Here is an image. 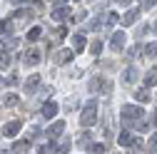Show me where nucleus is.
I'll return each mask as SVG.
<instances>
[{
    "instance_id": "bb28decb",
    "label": "nucleus",
    "mask_w": 157,
    "mask_h": 154,
    "mask_svg": "<svg viewBox=\"0 0 157 154\" xmlns=\"http://www.w3.org/2000/svg\"><path fill=\"white\" fill-rule=\"evenodd\" d=\"M155 124H157V112H155Z\"/></svg>"
},
{
    "instance_id": "5701e85b",
    "label": "nucleus",
    "mask_w": 157,
    "mask_h": 154,
    "mask_svg": "<svg viewBox=\"0 0 157 154\" xmlns=\"http://www.w3.org/2000/svg\"><path fill=\"white\" fill-rule=\"evenodd\" d=\"M100 50H102V42H92V47H90L92 55H100Z\"/></svg>"
},
{
    "instance_id": "6e6552de",
    "label": "nucleus",
    "mask_w": 157,
    "mask_h": 154,
    "mask_svg": "<svg viewBox=\"0 0 157 154\" xmlns=\"http://www.w3.org/2000/svg\"><path fill=\"white\" fill-rule=\"evenodd\" d=\"M122 47H125V35H122V32H115V35H112V50L120 52Z\"/></svg>"
},
{
    "instance_id": "423d86ee",
    "label": "nucleus",
    "mask_w": 157,
    "mask_h": 154,
    "mask_svg": "<svg viewBox=\"0 0 157 154\" xmlns=\"http://www.w3.org/2000/svg\"><path fill=\"white\" fill-rule=\"evenodd\" d=\"M63 129H65V122H63V119H57V122H55V124L48 129V137H50V139L60 137V134H63Z\"/></svg>"
},
{
    "instance_id": "39448f33",
    "label": "nucleus",
    "mask_w": 157,
    "mask_h": 154,
    "mask_svg": "<svg viewBox=\"0 0 157 154\" xmlns=\"http://www.w3.org/2000/svg\"><path fill=\"white\" fill-rule=\"evenodd\" d=\"M57 109H60V107H57V102H45V105H43V117L52 119L55 114H57Z\"/></svg>"
},
{
    "instance_id": "9d476101",
    "label": "nucleus",
    "mask_w": 157,
    "mask_h": 154,
    "mask_svg": "<svg viewBox=\"0 0 157 154\" xmlns=\"http://www.w3.org/2000/svg\"><path fill=\"white\" fill-rule=\"evenodd\" d=\"M120 144H122V147H137V142H135V137H132V134H130L127 129H125V132L120 134Z\"/></svg>"
},
{
    "instance_id": "4468645a",
    "label": "nucleus",
    "mask_w": 157,
    "mask_h": 154,
    "mask_svg": "<svg viewBox=\"0 0 157 154\" xmlns=\"http://www.w3.org/2000/svg\"><path fill=\"white\" fill-rule=\"evenodd\" d=\"M52 17H55V20H65V17H70V8H57L52 13Z\"/></svg>"
},
{
    "instance_id": "f8f14e48",
    "label": "nucleus",
    "mask_w": 157,
    "mask_h": 154,
    "mask_svg": "<svg viewBox=\"0 0 157 154\" xmlns=\"http://www.w3.org/2000/svg\"><path fill=\"white\" fill-rule=\"evenodd\" d=\"M145 85H147V87H152V85H157V67H152V70H147V75H145Z\"/></svg>"
},
{
    "instance_id": "412c9836",
    "label": "nucleus",
    "mask_w": 157,
    "mask_h": 154,
    "mask_svg": "<svg viewBox=\"0 0 157 154\" xmlns=\"http://www.w3.org/2000/svg\"><path fill=\"white\" fill-rule=\"evenodd\" d=\"M147 149L155 154L157 152V134H152V137H150V142H147Z\"/></svg>"
},
{
    "instance_id": "dca6fc26",
    "label": "nucleus",
    "mask_w": 157,
    "mask_h": 154,
    "mask_svg": "<svg viewBox=\"0 0 157 154\" xmlns=\"http://www.w3.org/2000/svg\"><path fill=\"white\" fill-rule=\"evenodd\" d=\"M72 45H75V52L85 50V37H82V35H75V37H72Z\"/></svg>"
},
{
    "instance_id": "aec40b11",
    "label": "nucleus",
    "mask_w": 157,
    "mask_h": 154,
    "mask_svg": "<svg viewBox=\"0 0 157 154\" xmlns=\"http://www.w3.org/2000/svg\"><path fill=\"white\" fill-rule=\"evenodd\" d=\"M145 52H147V57H157V42H150L145 47Z\"/></svg>"
},
{
    "instance_id": "20e7f679",
    "label": "nucleus",
    "mask_w": 157,
    "mask_h": 154,
    "mask_svg": "<svg viewBox=\"0 0 157 154\" xmlns=\"http://www.w3.org/2000/svg\"><path fill=\"white\" fill-rule=\"evenodd\" d=\"M90 90H92V92H97V90H102V92H110V90H112V85H110L107 80H102V77H95V80L90 82Z\"/></svg>"
},
{
    "instance_id": "f257e3e1",
    "label": "nucleus",
    "mask_w": 157,
    "mask_h": 154,
    "mask_svg": "<svg viewBox=\"0 0 157 154\" xmlns=\"http://www.w3.org/2000/svg\"><path fill=\"white\" fill-rule=\"evenodd\" d=\"M120 114H122V122H125V127H127V124H140V119L145 117V112H142L140 107H137V105H125Z\"/></svg>"
},
{
    "instance_id": "a211bd4d",
    "label": "nucleus",
    "mask_w": 157,
    "mask_h": 154,
    "mask_svg": "<svg viewBox=\"0 0 157 154\" xmlns=\"http://www.w3.org/2000/svg\"><path fill=\"white\" fill-rule=\"evenodd\" d=\"M17 102V97H15V94H5V97H3V102H0V105H3V107H13Z\"/></svg>"
},
{
    "instance_id": "1a4fd4ad",
    "label": "nucleus",
    "mask_w": 157,
    "mask_h": 154,
    "mask_svg": "<svg viewBox=\"0 0 157 154\" xmlns=\"http://www.w3.org/2000/svg\"><path fill=\"white\" fill-rule=\"evenodd\" d=\"M25 62H28V65H37V62H40V50H35V47L28 50V52H25Z\"/></svg>"
},
{
    "instance_id": "7ed1b4c3",
    "label": "nucleus",
    "mask_w": 157,
    "mask_h": 154,
    "mask_svg": "<svg viewBox=\"0 0 157 154\" xmlns=\"http://www.w3.org/2000/svg\"><path fill=\"white\" fill-rule=\"evenodd\" d=\"M20 129H23V122H20V119H13V122H8V124L3 127V134H5V137H15Z\"/></svg>"
},
{
    "instance_id": "ddd939ff",
    "label": "nucleus",
    "mask_w": 157,
    "mask_h": 154,
    "mask_svg": "<svg viewBox=\"0 0 157 154\" xmlns=\"http://www.w3.org/2000/svg\"><path fill=\"white\" fill-rule=\"evenodd\" d=\"M137 13H140V8H135V10L125 13V17H122V25H132V23H135V17H137Z\"/></svg>"
},
{
    "instance_id": "f3484780",
    "label": "nucleus",
    "mask_w": 157,
    "mask_h": 154,
    "mask_svg": "<svg viewBox=\"0 0 157 154\" xmlns=\"http://www.w3.org/2000/svg\"><path fill=\"white\" fill-rule=\"evenodd\" d=\"M135 100L137 102H150V90H137L135 92Z\"/></svg>"
},
{
    "instance_id": "2eb2a0df",
    "label": "nucleus",
    "mask_w": 157,
    "mask_h": 154,
    "mask_svg": "<svg viewBox=\"0 0 157 154\" xmlns=\"http://www.w3.org/2000/svg\"><path fill=\"white\" fill-rule=\"evenodd\" d=\"M135 77H137V70H135V67H130V70H125V72H122V80H125L127 85H130V82H135Z\"/></svg>"
},
{
    "instance_id": "cd10ccee",
    "label": "nucleus",
    "mask_w": 157,
    "mask_h": 154,
    "mask_svg": "<svg viewBox=\"0 0 157 154\" xmlns=\"http://www.w3.org/2000/svg\"><path fill=\"white\" fill-rule=\"evenodd\" d=\"M0 82H3V77H0Z\"/></svg>"
},
{
    "instance_id": "a878e982",
    "label": "nucleus",
    "mask_w": 157,
    "mask_h": 154,
    "mask_svg": "<svg viewBox=\"0 0 157 154\" xmlns=\"http://www.w3.org/2000/svg\"><path fill=\"white\" fill-rule=\"evenodd\" d=\"M155 3H157V0H142V8H152Z\"/></svg>"
},
{
    "instance_id": "6ab92c4d",
    "label": "nucleus",
    "mask_w": 157,
    "mask_h": 154,
    "mask_svg": "<svg viewBox=\"0 0 157 154\" xmlns=\"http://www.w3.org/2000/svg\"><path fill=\"white\" fill-rule=\"evenodd\" d=\"M87 152H90V154H105V147H102V144H90Z\"/></svg>"
},
{
    "instance_id": "f03ea898",
    "label": "nucleus",
    "mask_w": 157,
    "mask_h": 154,
    "mask_svg": "<svg viewBox=\"0 0 157 154\" xmlns=\"http://www.w3.org/2000/svg\"><path fill=\"white\" fill-rule=\"evenodd\" d=\"M95 122H97V102L90 100V105H85V109L80 114V124L82 127H92Z\"/></svg>"
},
{
    "instance_id": "393cba45",
    "label": "nucleus",
    "mask_w": 157,
    "mask_h": 154,
    "mask_svg": "<svg viewBox=\"0 0 157 154\" xmlns=\"http://www.w3.org/2000/svg\"><path fill=\"white\" fill-rule=\"evenodd\" d=\"M52 149H55V147H52V142H50V144H43V147H40V154H50Z\"/></svg>"
},
{
    "instance_id": "4be33fe9",
    "label": "nucleus",
    "mask_w": 157,
    "mask_h": 154,
    "mask_svg": "<svg viewBox=\"0 0 157 154\" xmlns=\"http://www.w3.org/2000/svg\"><path fill=\"white\" fill-rule=\"evenodd\" d=\"M40 35H43V30H40V28H33V30L28 32V40H37Z\"/></svg>"
},
{
    "instance_id": "9b49d317",
    "label": "nucleus",
    "mask_w": 157,
    "mask_h": 154,
    "mask_svg": "<svg viewBox=\"0 0 157 154\" xmlns=\"http://www.w3.org/2000/svg\"><path fill=\"white\" fill-rule=\"evenodd\" d=\"M37 85H40V77H37V75H30L28 82H25V92H35Z\"/></svg>"
},
{
    "instance_id": "b1692460",
    "label": "nucleus",
    "mask_w": 157,
    "mask_h": 154,
    "mask_svg": "<svg viewBox=\"0 0 157 154\" xmlns=\"http://www.w3.org/2000/svg\"><path fill=\"white\" fill-rule=\"evenodd\" d=\"M55 154H70V142H65V144H63L60 149H57Z\"/></svg>"
},
{
    "instance_id": "0eeeda50",
    "label": "nucleus",
    "mask_w": 157,
    "mask_h": 154,
    "mask_svg": "<svg viewBox=\"0 0 157 154\" xmlns=\"http://www.w3.org/2000/svg\"><path fill=\"white\" fill-rule=\"evenodd\" d=\"M72 57H75V52H72V50H60V52L55 55V62L65 65V62H70V60H72Z\"/></svg>"
}]
</instances>
